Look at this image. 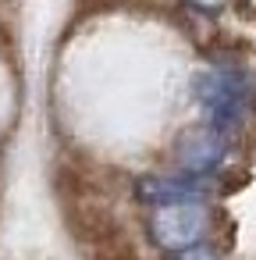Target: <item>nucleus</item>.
Here are the masks:
<instances>
[{
    "instance_id": "nucleus-1",
    "label": "nucleus",
    "mask_w": 256,
    "mask_h": 260,
    "mask_svg": "<svg viewBox=\"0 0 256 260\" xmlns=\"http://www.w3.org/2000/svg\"><path fill=\"white\" fill-rule=\"evenodd\" d=\"M249 79L238 68H203L192 79V96L199 104V111L206 114L210 125L217 128H231L242 121L245 107H249Z\"/></svg>"
},
{
    "instance_id": "nucleus-2",
    "label": "nucleus",
    "mask_w": 256,
    "mask_h": 260,
    "mask_svg": "<svg viewBox=\"0 0 256 260\" xmlns=\"http://www.w3.org/2000/svg\"><path fill=\"white\" fill-rule=\"evenodd\" d=\"M210 224V214L203 207V200H174V203H160L153 207L150 214V235L160 249H185V246H196L203 239Z\"/></svg>"
},
{
    "instance_id": "nucleus-3",
    "label": "nucleus",
    "mask_w": 256,
    "mask_h": 260,
    "mask_svg": "<svg viewBox=\"0 0 256 260\" xmlns=\"http://www.w3.org/2000/svg\"><path fill=\"white\" fill-rule=\"evenodd\" d=\"M224 153H228V139H224V128H217V125H196V128H189V132H181L178 136V143H174V160H178V168L185 171V175H210L221 160H224Z\"/></svg>"
},
{
    "instance_id": "nucleus-4",
    "label": "nucleus",
    "mask_w": 256,
    "mask_h": 260,
    "mask_svg": "<svg viewBox=\"0 0 256 260\" xmlns=\"http://www.w3.org/2000/svg\"><path fill=\"white\" fill-rule=\"evenodd\" d=\"M203 192V182L199 175H146L135 182V196L150 207H160V203H174V200H199Z\"/></svg>"
},
{
    "instance_id": "nucleus-5",
    "label": "nucleus",
    "mask_w": 256,
    "mask_h": 260,
    "mask_svg": "<svg viewBox=\"0 0 256 260\" xmlns=\"http://www.w3.org/2000/svg\"><path fill=\"white\" fill-rule=\"evenodd\" d=\"M174 260H217V253L196 242V246H185V249H178V253H174Z\"/></svg>"
},
{
    "instance_id": "nucleus-6",
    "label": "nucleus",
    "mask_w": 256,
    "mask_h": 260,
    "mask_svg": "<svg viewBox=\"0 0 256 260\" xmlns=\"http://www.w3.org/2000/svg\"><path fill=\"white\" fill-rule=\"evenodd\" d=\"M189 4H192V8H199V11H217L224 0H189Z\"/></svg>"
}]
</instances>
